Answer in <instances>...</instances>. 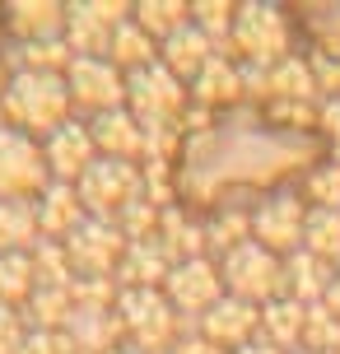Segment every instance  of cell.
<instances>
[{
    "mask_svg": "<svg viewBox=\"0 0 340 354\" xmlns=\"http://www.w3.org/2000/svg\"><path fill=\"white\" fill-rule=\"evenodd\" d=\"M126 107H131V117H135L144 131H168L173 117L187 107V84L154 61V66H144V71L126 75Z\"/></svg>",
    "mask_w": 340,
    "mask_h": 354,
    "instance_id": "cell-5",
    "label": "cell"
},
{
    "mask_svg": "<svg viewBox=\"0 0 340 354\" xmlns=\"http://www.w3.org/2000/svg\"><path fill=\"white\" fill-rule=\"evenodd\" d=\"M52 187L42 145L15 126H0V201H28Z\"/></svg>",
    "mask_w": 340,
    "mask_h": 354,
    "instance_id": "cell-7",
    "label": "cell"
},
{
    "mask_svg": "<svg viewBox=\"0 0 340 354\" xmlns=\"http://www.w3.org/2000/svg\"><path fill=\"white\" fill-rule=\"evenodd\" d=\"M37 275L33 257H0V308H15L19 299H33Z\"/></svg>",
    "mask_w": 340,
    "mask_h": 354,
    "instance_id": "cell-27",
    "label": "cell"
},
{
    "mask_svg": "<svg viewBox=\"0 0 340 354\" xmlns=\"http://www.w3.org/2000/svg\"><path fill=\"white\" fill-rule=\"evenodd\" d=\"M163 294L178 308V317H205L219 299H224V275H219V261L210 257H191V261H178L163 280Z\"/></svg>",
    "mask_w": 340,
    "mask_h": 354,
    "instance_id": "cell-11",
    "label": "cell"
},
{
    "mask_svg": "<svg viewBox=\"0 0 340 354\" xmlns=\"http://www.w3.org/2000/svg\"><path fill=\"white\" fill-rule=\"evenodd\" d=\"M42 243L33 201H0V257H33Z\"/></svg>",
    "mask_w": 340,
    "mask_h": 354,
    "instance_id": "cell-20",
    "label": "cell"
},
{
    "mask_svg": "<svg viewBox=\"0 0 340 354\" xmlns=\"http://www.w3.org/2000/svg\"><path fill=\"white\" fill-rule=\"evenodd\" d=\"M112 354H144V350H135V345H122V350H112Z\"/></svg>",
    "mask_w": 340,
    "mask_h": 354,
    "instance_id": "cell-36",
    "label": "cell"
},
{
    "mask_svg": "<svg viewBox=\"0 0 340 354\" xmlns=\"http://www.w3.org/2000/svg\"><path fill=\"white\" fill-rule=\"evenodd\" d=\"M210 56H219L215 42L200 33L196 24H187L182 33H173V37L159 47V66H163V71H173L182 84H187V80H196V75L210 66Z\"/></svg>",
    "mask_w": 340,
    "mask_h": 354,
    "instance_id": "cell-18",
    "label": "cell"
},
{
    "mask_svg": "<svg viewBox=\"0 0 340 354\" xmlns=\"http://www.w3.org/2000/svg\"><path fill=\"white\" fill-rule=\"evenodd\" d=\"M108 61L122 75H135V71H144V66L159 61V42L144 33L135 19H126L122 28H117V37H112V47H108Z\"/></svg>",
    "mask_w": 340,
    "mask_h": 354,
    "instance_id": "cell-22",
    "label": "cell"
},
{
    "mask_svg": "<svg viewBox=\"0 0 340 354\" xmlns=\"http://www.w3.org/2000/svg\"><path fill=\"white\" fill-rule=\"evenodd\" d=\"M89 136L98 145V159H122L135 163L144 154V126L131 117V107H117V112H103L89 122Z\"/></svg>",
    "mask_w": 340,
    "mask_h": 354,
    "instance_id": "cell-15",
    "label": "cell"
},
{
    "mask_svg": "<svg viewBox=\"0 0 340 354\" xmlns=\"http://www.w3.org/2000/svg\"><path fill=\"white\" fill-rule=\"evenodd\" d=\"M37 205V229H42V238L47 243H66L89 214H84V201H79V192L75 187H66V182H52L47 192L33 201Z\"/></svg>",
    "mask_w": 340,
    "mask_h": 354,
    "instance_id": "cell-16",
    "label": "cell"
},
{
    "mask_svg": "<svg viewBox=\"0 0 340 354\" xmlns=\"http://www.w3.org/2000/svg\"><path fill=\"white\" fill-rule=\"evenodd\" d=\"M66 88H70V107H84L93 117L126 107V75L108 56H75L66 66Z\"/></svg>",
    "mask_w": 340,
    "mask_h": 354,
    "instance_id": "cell-9",
    "label": "cell"
},
{
    "mask_svg": "<svg viewBox=\"0 0 340 354\" xmlns=\"http://www.w3.org/2000/svg\"><path fill=\"white\" fill-rule=\"evenodd\" d=\"M326 313H331V317H336L340 322V270H336V280H331V289H326Z\"/></svg>",
    "mask_w": 340,
    "mask_h": 354,
    "instance_id": "cell-34",
    "label": "cell"
},
{
    "mask_svg": "<svg viewBox=\"0 0 340 354\" xmlns=\"http://www.w3.org/2000/svg\"><path fill=\"white\" fill-rule=\"evenodd\" d=\"M275 93H285V98H308L312 88H317V75H312V66H303V61H280V66H270L266 75H261Z\"/></svg>",
    "mask_w": 340,
    "mask_h": 354,
    "instance_id": "cell-28",
    "label": "cell"
},
{
    "mask_svg": "<svg viewBox=\"0 0 340 354\" xmlns=\"http://www.w3.org/2000/svg\"><path fill=\"white\" fill-rule=\"evenodd\" d=\"M42 159H47V173H52V182H66V187H75V182L89 173L93 163H98V145H93L89 126L66 122L61 131H52V136L42 140Z\"/></svg>",
    "mask_w": 340,
    "mask_h": 354,
    "instance_id": "cell-13",
    "label": "cell"
},
{
    "mask_svg": "<svg viewBox=\"0 0 340 354\" xmlns=\"http://www.w3.org/2000/svg\"><path fill=\"white\" fill-rule=\"evenodd\" d=\"M233 47L243 52V61L252 66H280L289 61V19L275 10V5H238V19H233Z\"/></svg>",
    "mask_w": 340,
    "mask_h": 354,
    "instance_id": "cell-6",
    "label": "cell"
},
{
    "mask_svg": "<svg viewBox=\"0 0 340 354\" xmlns=\"http://www.w3.org/2000/svg\"><path fill=\"white\" fill-rule=\"evenodd\" d=\"M61 248L70 257L75 280H112V270L122 266L131 243H126V233L117 229L112 219H84Z\"/></svg>",
    "mask_w": 340,
    "mask_h": 354,
    "instance_id": "cell-8",
    "label": "cell"
},
{
    "mask_svg": "<svg viewBox=\"0 0 340 354\" xmlns=\"http://www.w3.org/2000/svg\"><path fill=\"white\" fill-rule=\"evenodd\" d=\"M131 19L163 47L173 33H182V28L191 24V5H182V0H144V5H135Z\"/></svg>",
    "mask_w": 340,
    "mask_h": 354,
    "instance_id": "cell-24",
    "label": "cell"
},
{
    "mask_svg": "<svg viewBox=\"0 0 340 354\" xmlns=\"http://www.w3.org/2000/svg\"><path fill=\"white\" fill-rule=\"evenodd\" d=\"M299 354H317V350H299Z\"/></svg>",
    "mask_w": 340,
    "mask_h": 354,
    "instance_id": "cell-37",
    "label": "cell"
},
{
    "mask_svg": "<svg viewBox=\"0 0 340 354\" xmlns=\"http://www.w3.org/2000/svg\"><path fill=\"white\" fill-rule=\"evenodd\" d=\"M308 201H317V210H340V163H322L308 173Z\"/></svg>",
    "mask_w": 340,
    "mask_h": 354,
    "instance_id": "cell-30",
    "label": "cell"
},
{
    "mask_svg": "<svg viewBox=\"0 0 340 354\" xmlns=\"http://www.w3.org/2000/svg\"><path fill=\"white\" fill-rule=\"evenodd\" d=\"M75 192L84 201V214L89 219H122L135 201H144V173L135 163H122V159H98L89 173L75 182Z\"/></svg>",
    "mask_w": 340,
    "mask_h": 354,
    "instance_id": "cell-4",
    "label": "cell"
},
{
    "mask_svg": "<svg viewBox=\"0 0 340 354\" xmlns=\"http://www.w3.org/2000/svg\"><path fill=\"white\" fill-rule=\"evenodd\" d=\"M331 280H336V266L322 261V257H312V252H294L285 261V299H299L303 308L322 303Z\"/></svg>",
    "mask_w": 340,
    "mask_h": 354,
    "instance_id": "cell-19",
    "label": "cell"
},
{
    "mask_svg": "<svg viewBox=\"0 0 340 354\" xmlns=\"http://www.w3.org/2000/svg\"><path fill=\"white\" fill-rule=\"evenodd\" d=\"M23 317H19L15 308H0V354H19L23 350Z\"/></svg>",
    "mask_w": 340,
    "mask_h": 354,
    "instance_id": "cell-32",
    "label": "cell"
},
{
    "mask_svg": "<svg viewBox=\"0 0 340 354\" xmlns=\"http://www.w3.org/2000/svg\"><path fill=\"white\" fill-rule=\"evenodd\" d=\"M219 275H224V294L243 299L252 308H266V303L285 299V261L266 252L261 243H243L219 257Z\"/></svg>",
    "mask_w": 340,
    "mask_h": 354,
    "instance_id": "cell-2",
    "label": "cell"
},
{
    "mask_svg": "<svg viewBox=\"0 0 340 354\" xmlns=\"http://www.w3.org/2000/svg\"><path fill=\"white\" fill-rule=\"evenodd\" d=\"M173 257L163 252L159 238H144V243H131L122 257V266H117V280L126 284V289H163V280H168V270H173Z\"/></svg>",
    "mask_w": 340,
    "mask_h": 354,
    "instance_id": "cell-17",
    "label": "cell"
},
{
    "mask_svg": "<svg viewBox=\"0 0 340 354\" xmlns=\"http://www.w3.org/2000/svg\"><path fill=\"white\" fill-rule=\"evenodd\" d=\"M5 117L15 131L23 136H52L70 122V88H66V75L52 71H19L10 84H5Z\"/></svg>",
    "mask_w": 340,
    "mask_h": 354,
    "instance_id": "cell-1",
    "label": "cell"
},
{
    "mask_svg": "<svg viewBox=\"0 0 340 354\" xmlns=\"http://www.w3.org/2000/svg\"><path fill=\"white\" fill-rule=\"evenodd\" d=\"M19 354H75V345L66 331H28Z\"/></svg>",
    "mask_w": 340,
    "mask_h": 354,
    "instance_id": "cell-31",
    "label": "cell"
},
{
    "mask_svg": "<svg viewBox=\"0 0 340 354\" xmlns=\"http://www.w3.org/2000/svg\"><path fill=\"white\" fill-rule=\"evenodd\" d=\"M200 336L210 340L219 354L224 350H243V345H252V340L261 336V308H252V303H243V299H224L200 317Z\"/></svg>",
    "mask_w": 340,
    "mask_h": 354,
    "instance_id": "cell-14",
    "label": "cell"
},
{
    "mask_svg": "<svg viewBox=\"0 0 340 354\" xmlns=\"http://www.w3.org/2000/svg\"><path fill=\"white\" fill-rule=\"evenodd\" d=\"M117 317H122L126 340L144 354H163L168 345H178L182 317L163 289H122L117 294Z\"/></svg>",
    "mask_w": 340,
    "mask_h": 354,
    "instance_id": "cell-3",
    "label": "cell"
},
{
    "mask_svg": "<svg viewBox=\"0 0 340 354\" xmlns=\"http://www.w3.org/2000/svg\"><path fill=\"white\" fill-rule=\"evenodd\" d=\"M75 354H79V350H75Z\"/></svg>",
    "mask_w": 340,
    "mask_h": 354,
    "instance_id": "cell-38",
    "label": "cell"
},
{
    "mask_svg": "<svg viewBox=\"0 0 340 354\" xmlns=\"http://www.w3.org/2000/svg\"><path fill=\"white\" fill-rule=\"evenodd\" d=\"M303 224H308V205L299 196L280 192L252 210V243H261L280 261H289L294 252H303Z\"/></svg>",
    "mask_w": 340,
    "mask_h": 354,
    "instance_id": "cell-10",
    "label": "cell"
},
{
    "mask_svg": "<svg viewBox=\"0 0 340 354\" xmlns=\"http://www.w3.org/2000/svg\"><path fill=\"white\" fill-rule=\"evenodd\" d=\"M233 19H238V5H219V0H200V5H191V24H196L210 42H215L219 33H233Z\"/></svg>",
    "mask_w": 340,
    "mask_h": 354,
    "instance_id": "cell-29",
    "label": "cell"
},
{
    "mask_svg": "<svg viewBox=\"0 0 340 354\" xmlns=\"http://www.w3.org/2000/svg\"><path fill=\"white\" fill-rule=\"evenodd\" d=\"M126 19H131L126 5H70L66 10V47L75 56H108L112 37Z\"/></svg>",
    "mask_w": 340,
    "mask_h": 354,
    "instance_id": "cell-12",
    "label": "cell"
},
{
    "mask_svg": "<svg viewBox=\"0 0 340 354\" xmlns=\"http://www.w3.org/2000/svg\"><path fill=\"white\" fill-rule=\"evenodd\" d=\"M303 252L322 257V261L336 266L340 261V210H308V224H303Z\"/></svg>",
    "mask_w": 340,
    "mask_h": 354,
    "instance_id": "cell-26",
    "label": "cell"
},
{
    "mask_svg": "<svg viewBox=\"0 0 340 354\" xmlns=\"http://www.w3.org/2000/svg\"><path fill=\"white\" fill-rule=\"evenodd\" d=\"M5 24L28 42H56V33L66 28V5H10Z\"/></svg>",
    "mask_w": 340,
    "mask_h": 354,
    "instance_id": "cell-23",
    "label": "cell"
},
{
    "mask_svg": "<svg viewBox=\"0 0 340 354\" xmlns=\"http://www.w3.org/2000/svg\"><path fill=\"white\" fill-rule=\"evenodd\" d=\"M303 326H308V308L299 299H275L261 308V336L280 350H303Z\"/></svg>",
    "mask_w": 340,
    "mask_h": 354,
    "instance_id": "cell-21",
    "label": "cell"
},
{
    "mask_svg": "<svg viewBox=\"0 0 340 354\" xmlns=\"http://www.w3.org/2000/svg\"><path fill=\"white\" fill-rule=\"evenodd\" d=\"M238 88H243V75H238V66L224 61V56H210V66L191 80L196 103H233V98H238Z\"/></svg>",
    "mask_w": 340,
    "mask_h": 354,
    "instance_id": "cell-25",
    "label": "cell"
},
{
    "mask_svg": "<svg viewBox=\"0 0 340 354\" xmlns=\"http://www.w3.org/2000/svg\"><path fill=\"white\" fill-rule=\"evenodd\" d=\"M238 354H285V350H280V345H270L266 336H256V340H252V345H243V350H238Z\"/></svg>",
    "mask_w": 340,
    "mask_h": 354,
    "instance_id": "cell-35",
    "label": "cell"
},
{
    "mask_svg": "<svg viewBox=\"0 0 340 354\" xmlns=\"http://www.w3.org/2000/svg\"><path fill=\"white\" fill-rule=\"evenodd\" d=\"M322 126H326V136L336 140V154H340V93L322 107Z\"/></svg>",
    "mask_w": 340,
    "mask_h": 354,
    "instance_id": "cell-33",
    "label": "cell"
}]
</instances>
